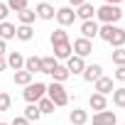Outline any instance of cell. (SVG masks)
I'll list each match as a JSON object with an SVG mask.
<instances>
[{
    "instance_id": "e0dca14e",
    "label": "cell",
    "mask_w": 125,
    "mask_h": 125,
    "mask_svg": "<svg viewBox=\"0 0 125 125\" xmlns=\"http://www.w3.org/2000/svg\"><path fill=\"white\" fill-rule=\"evenodd\" d=\"M69 120H71V125H86L88 123V113L83 108H74L69 113Z\"/></svg>"
},
{
    "instance_id": "9a60e30c",
    "label": "cell",
    "mask_w": 125,
    "mask_h": 125,
    "mask_svg": "<svg viewBox=\"0 0 125 125\" xmlns=\"http://www.w3.org/2000/svg\"><path fill=\"white\" fill-rule=\"evenodd\" d=\"M25 71H30L32 76L39 74V71H42V56H34V54L27 56V59H25Z\"/></svg>"
},
{
    "instance_id": "f1b7e54d",
    "label": "cell",
    "mask_w": 125,
    "mask_h": 125,
    "mask_svg": "<svg viewBox=\"0 0 125 125\" xmlns=\"http://www.w3.org/2000/svg\"><path fill=\"white\" fill-rule=\"evenodd\" d=\"M113 64H115V66H125V49H123V47L113 52Z\"/></svg>"
},
{
    "instance_id": "5bb4252c",
    "label": "cell",
    "mask_w": 125,
    "mask_h": 125,
    "mask_svg": "<svg viewBox=\"0 0 125 125\" xmlns=\"http://www.w3.org/2000/svg\"><path fill=\"white\" fill-rule=\"evenodd\" d=\"M32 37H34L32 25H17V27H15V39H20V42H30Z\"/></svg>"
},
{
    "instance_id": "d6986e66",
    "label": "cell",
    "mask_w": 125,
    "mask_h": 125,
    "mask_svg": "<svg viewBox=\"0 0 125 125\" xmlns=\"http://www.w3.org/2000/svg\"><path fill=\"white\" fill-rule=\"evenodd\" d=\"M0 39L8 42V39H15V25L12 22H0Z\"/></svg>"
},
{
    "instance_id": "ab89813d",
    "label": "cell",
    "mask_w": 125,
    "mask_h": 125,
    "mask_svg": "<svg viewBox=\"0 0 125 125\" xmlns=\"http://www.w3.org/2000/svg\"><path fill=\"white\" fill-rule=\"evenodd\" d=\"M0 91H3V88H0Z\"/></svg>"
},
{
    "instance_id": "2e32d148",
    "label": "cell",
    "mask_w": 125,
    "mask_h": 125,
    "mask_svg": "<svg viewBox=\"0 0 125 125\" xmlns=\"http://www.w3.org/2000/svg\"><path fill=\"white\" fill-rule=\"evenodd\" d=\"M88 105H91V110L101 113V110H105L108 101H105V96H101V93H91V98H88Z\"/></svg>"
},
{
    "instance_id": "8d00e7d4",
    "label": "cell",
    "mask_w": 125,
    "mask_h": 125,
    "mask_svg": "<svg viewBox=\"0 0 125 125\" xmlns=\"http://www.w3.org/2000/svg\"><path fill=\"white\" fill-rule=\"evenodd\" d=\"M5 52H8V44H5L3 39H0V56H5Z\"/></svg>"
},
{
    "instance_id": "cb8c5ba5",
    "label": "cell",
    "mask_w": 125,
    "mask_h": 125,
    "mask_svg": "<svg viewBox=\"0 0 125 125\" xmlns=\"http://www.w3.org/2000/svg\"><path fill=\"white\" fill-rule=\"evenodd\" d=\"M17 20H20V25H32V22L37 20V15H34V10L25 8V10H20V12H17Z\"/></svg>"
},
{
    "instance_id": "e575fe53",
    "label": "cell",
    "mask_w": 125,
    "mask_h": 125,
    "mask_svg": "<svg viewBox=\"0 0 125 125\" xmlns=\"http://www.w3.org/2000/svg\"><path fill=\"white\" fill-rule=\"evenodd\" d=\"M10 125H30V120H27V118H15Z\"/></svg>"
},
{
    "instance_id": "277c9868",
    "label": "cell",
    "mask_w": 125,
    "mask_h": 125,
    "mask_svg": "<svg viewBox=\"0 0 125 125\" xmlns=\"http://www.w3.org/2000/svg\"><path fill=\"white\" fill-rule=\"evenodd\" d=\"M44 96H47V86H44V83H39V81H34V83L25 86V91H22V98H25L27 103H37V101H42Z\"/></svg>"
},
{
    "instance_id": "d6a6232c",
    "label": "cell",
    "mask_w": 125,
    "mask_h": 125,
    "mask_svg": "<svg viewBox=\"0 0 125 125\" xmlns=\"http://www.w3.org/2000/svg\"><path fill=\"white\" fill-rule=\"evenodd\" d=\"M113 79H115V81H125V66H118L115 74H113Z\"/></svg>"
},
{
    "instance_id": "7c38bea8",
    "label": "cell",
    "mask_w": 125,
    "mask_h": 125,
    "mask_svg": "<svg viewBox=\"0 0 125 125\" xmlns=\"http://www.w3.org/2000/svg\"><path fill=\"white\" fill-rule=\"evenodd\" d=\"M76 17H79L81 22H88V20L96 17V8H93L91 3H83L81 8H76Z\"/></svg>"
},
{
    "instance_id": "4dcf8cb0",
    "label": "cell",
    "mask_w": 125,
    "mask_h": 125,
    "mask_svg": "<svg viewBox=\"0 0 125 125\" xmlns=\"http://www.w3.org/2000/svg\"><path fill=\"white\" fill-rule=\"evenodd\" d=\"M10 10H15V12H20V10H25L27 8V0H8V3H5Z\"/></svg>"
},
{
    "instance_id": "30bf717a",
    "label": "cell",
    "mask_w": 125,
    "mask_h": 125,
    "mask_svg": "<svg viewBox=\"0 0 125 125\" xmlns=\"http://www.w3.org/2000/svg\"><path fill=\"white\" fill-rule=\"evenodd\" d=\"M66 69H69V74H71V76H74V74H83V69H86V61H83L81 56L71 54V56L66 59Z\"/></svg>"
},
{
    "instance_id": "1f68e13d",
    "label": "cell",
    "mask_w": 125,
    "mask_h": 125,
    "mask_svg": "<svg viewBox=\"0 0 125 125\" xmlns=\"http://www.w3.org/2000/svg\"><path fill=\"white\" fill-rule=\"evenodd\" d=\"M8 15H10V8H8L5 3H0V22H5V20H8Z\"/></svg>"
},
{
    "instance_id": "5b68a950",
    "label": "cell",
    "mask_w": 125,
    "mask_h": 125,
    "mask_svg": "<svg viewBox=\"0 0 125 125\" xmlns=\"http://www.w3.org/2000/svg\"><path fill=\"white\" fill-rule=\"evenodd\" d=\"M71 52H74L76 56L86 59V56L93 52V42H91V39H83V37H79V39H74V44H71Z\"/></svg>"
},
{
    "instance_id": "4fadbf2b",
    "label": "cell",
    "mask_w": 125,
    "mask_h": 125,
    "mask_svg": "<svg viewBox=\"0 0 125 125\" xmlns=\"http://www.w3.org/2000/svg\"><path fill=\"white\" fill-rule=\"evenodd\" d=\"M115 91V86H113V79H108V76H101L98 81H96V93H101V96H108V93H113Z\"/></svg>"
},
{
    "instance_id": "484cf974",
    "label": "cell",
    "mask_w": 125,
    "mask_h": 125,
    "mask_svg": "<svg viewBox=\"0 0 125 125\" xmlns=\"http://www.w3.org/2000/svg\"><path fill=\"white\" fill-rule=\"evenodd\" d=\"M56 64H59V61H56L54 56H42V71H39V74H52V71L56 69Z\"/></svg>"
},
{
    "instance_id": "44dd1931",
    "label": "cell",
    "mask_w": 125,
    "mask_h": 125,
    "mask_svg": "<svg viewBox=\"0 0 125 125\" xmlns=\"http://www.w3.org/2000/svg\"><path fill=\"white\" fill-rule=\"evenodd\" d=\"M49 76H52V79H54L56 83H64V81H66V79H69L71 74H69V69H66V66H61V64H56V69H54V71H52Z\"/></svg>"
},
{
    "instance_id": "9c48e42d",
    "label": "cell",
    "mask_w": 125,
    "mask_h": 125,
    "mask_svg": "<svg viewBox=\"0 0 125 125\" xmlns=\"http://www.w3.org/2000/svg\"><path fill=\"white\" fill-rule=\"evenodd\" d=\"M98 30H101V25H98L96 20L81 22V37H83V39H96V37H98Z\"/></svg>"
},
{
    "instance_id": "4316f807",
    "label": "cell",
    "mask_w": 125,
    "mask_h": 125,
    "mask_svg": "<svg viewBox=\"0 0 125 125\" xmlns=\"http://www.w3.org/2000/svg\"><path fill=\"white\" fill-rule=\"evenodd\" d=\"M37 108H39V113L44 115V113H54V108H56V105H54V103H52V101L44 96L42 101H37Z\"/></svg>"
},
{
    "instance_id": "ffe728a7",
    "label": "cell",
    "mask_w": 125,
    "mask_h": 125,
    "mask_svg": "<svg viewBox=\"0 0 125 125\" xmlns=\"http://www.w3.org/2000/svg\"><path fill=\"white\" fill-rule=\"evenodd\" d=\"M52 49H54V59H69V56H71V42H66V44H54Z\"/></svg>"
},
{
    "instance_id": "603a6c76",
    "label": "cell",
    "mask_w": 125,
    "mask_h": 125,
    "mask_svg": "<svg viewBox=\"0 0 125 125\" xmlns=\"http://www.w3.org/2000/svg\"><path fill=\"white\" fill-rule=\"evenodd\" d=\"M49 39H52V47H54V44H66V42H69V34H66V30H64V27H59V30H54V32H52V37H49Z\"/></svg>"
},
{
    "instance_id": "74e56055",
    "label": "cell",
    "mask_w": 125,
    "mask_h": 125,
    "mask_svg": "<svg viewBox=\"0 0 125 125\" xmlns=\"http://www.w3.org/2000/svg\"><path fill=\"white\" fill-rule=\"evenodd\" d=\"M123 0H105V5H120Z\"/></svg>"
},
{
    "instance_id": "83f0119b",
    "label": "cell",
    "mask_w": 125,
    "mask_h": 125,
    "mask_svg": "<svg viewBox=\"0 0 125 125\" xmlns=\"http://www.w3.org/2000/svg\"><path fill=\"white\" fill-rule=\"evenodd\" d=\"M113 103L118 108H125V86H120V88L113 91Z\"/></svg>"
},
{
    "instance_id": "f35d334b",
    "label": "cell",
    "mask_w": 125,
    "mask_h": 125,
    "mask_svg": "<svg viewBox=\"0 0 125 125\" xmlns=\"http://www.w3.org/2000/svg\"><path fill=\"white\" fill-rule=\"evenodd\" d=\"M0 125H10V123H0Z\"/></svg>"
},
{
    "instance_id": "f546056e",
    "label": "cell",
    "mask_w": 125,
    "mask_h": 125,
    "mask_svg": "<svg viewBox=\"0 0 125 125\" xmlns=\"http://www.w3.org/2000/svg\"><path fill=\"white\" fill-rule=\"evenodd\" d=\"M10 103H12L10 93H5V91H0V113H3V110H10Z\"/></svg>"
},
{
    "instance_id": "8992f818",
    "label": "cell",
    "mask_w": 125,
    "mask_h": 125,
    "mask_svg": "<svg viewBox=\"0 0 125 125\" xmlns=\"http://www.w3.org/2000/svg\"><path fill=\"white\" fill-rule=\"evenodd\" d=\"M54 17H56V22H59L61 27H69V25H74V20H76V10L69 8V5H66V8H59Z\"/></svg>"
},
{
    "instance_id": "836d02e7",
    "label": "cell",
    "mask_w": 125,
    "mask_h": 125,
    "mask_svg": "<svg viewBox=\"0 0 125 125\" xmlns=\"http://www.w3.org/2000/svg\"><path fill=\"white\" fill-rule=\"evenodd\" d=\"M83 3H88V0H69V8H74V10H76V8H81Z\"/></svg>"
},
{
    "instance_id": "6da1fadb",
    "label": "cell",
    "mask_w": 125,
    "mask_h": 125,
    "mask_svg": "<svg viewBox=\"0 0 125 125\" xmlns=\"http://www.w3.org/2000/svg\"><path fill=\"white\" fill-rule=\"evenodd\" d=\"M98 37H101L103 42L113 44L115 49H120V47L125 44V30H120L118 25H103V27L98 30Z\"/></svg>"
},
{
    "instance_id": "d590c367",
    "label": "cell",
    "mask_w": 125,
    "mask_h": 125,
    "mask_svg": "<svg viewBox=\"0 0 125 125\" xmlns=\"http://www.w3.org/2000/svg\"><path fill=\"white\" fill-rule=\"evenodd\" d=\"M5 69H8V59L0 56V71H5Z\"/></svg>"
},
{
    "instance_id": "d4e9b609",
    "label": "cell",
    "mask_w": 125,
    "mask_h": 125,
    "mask_svg": "<svg viewBox=\"0 0 125 125\" xmlns=\"http://www.w3.org/2000/svg\"><path fill=\"white\" fill-rule=\"evenodd\" d=\"M15 83H17V86H30V83H32V74L25 71V69L15 71Z\"/></svg>"
},
{
    "instance_id": "3957f363",
    "label": "cell",
    "mask_w": 125,
    "mask_h": 125,
    "mask_svg": "<svg viewBox=\"0 0 125 125\" xmlns=\"http://www.w3.org/2000/svg\"><path fill=\"white\" fill-rule=\"evenodd\" d=\"M47 98H49L56 108H61V105H66V103H69V93H66L64 83H56V81L47 86Z\"/></svg>"
},
{
    "instance_id": "8fae6325",
    "label": "cell",
    "mask_w": 125,
    "mask_h": 125,
    "mask_svg": "<svg viewBox=\"0 0 125 125\" xmlns=\"http://www.w3.org/2000/svg\"><path fill=\"white\" fill-rule=\"evenodd\" d=\"M34 15L39 17V20H54V15H56V10L49 5V3H39L37 8H34Z\"/></svg>"
},
{
    "instance_id": "ba28073f",
    "label": "cell",
    "mask_w": 125,
    "mask_h": 125,
    "mask_svg": "<svg viewBox=\"0 0 125 125\" xmlns=\"http://www.w3.org/2000/svg\"><path fill=\"white\" fill-rule=\"evenodd\" d=\"M81 76H83V81L96 83V81L103 76V66H101V64H88V66L83 69V74H81Z\"/></svg>"
},
{
    "instance_id": "ac0fdd59",
    "label": "cell",
    "mask_w": 125,
    "mask_h": 125,
    "mask_svg": "<svg viewBox=\"0 0 125 125\" xmlns=\"http://www.w3.org/2000/svg\"><path fill=\"white\" fill-rule=\"evenodd\" d=\"M8 66L15 69V71L25 69V56H22L20 52H10V56H8Z\"/></svg>"
},
{
    "instance_id": "7a4b0ae2",
    "label": "cell",
    "mask_w": 125,
    "mask_h": 125,
    "mask_svg": "<svg viewBox=\"0 0 125 125\" xmlns=\"http://www.w3.org/2000/svg\"><path fill=\"white\" fill-rule=\"evenodd\" d=\"M96 17L103 22V25H115V22H120V17H123V10L118 8V5H101L98 10H96Z\"/></svg>"
},
{
    "instance_id": "7402d4cb",
    "label": "cell",
    "mask_w": 125,
    "mask_h": 125,
    "mask_svg": "<svg viewBox=\"0 0 125 125\" xmlns=\"http://www.w3.org/2000/svg\"><path fill=\"white\" fill-rule=\"evenodd\" d=\"M22 118H27L30 123H37V120L42 118V113H39L37 103H27V108H25V115H22Z\"/></svg>"
},
{
    "instance_id": "60d3db41",
    "label": "cell",
    "mask_w": 125,
    "mask_h": 125,
    "mask_svg": "<svg viewBox=\"0 0 125 125\" xmlns=\"http://www.w3.org/2000/svg\"><path fill=\"white\" fill-rule=\"evenodd\" d=\"M123 125H125V123H123Z\"/></svg>"
},
{
    "instance_id": "52a82bcc",
    "label": "cell",
    "mask_w": 125,
    "mask_h": 125,
    "mask_svg": "<svg viewBox=\"0 0 125 125\" xmlns=\"http://www.w3.org/2000/svg\"><path fill=\"white\" fill-rule=\"evenodd\" d=\"M93 125H118L115 110H101V113H93Z\"/></svg>"
}]
</instances>
